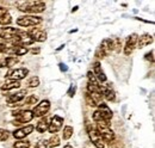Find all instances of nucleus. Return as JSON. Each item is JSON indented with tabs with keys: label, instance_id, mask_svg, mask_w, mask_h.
<instances>
[{
	"label": "nucleus",
	"instance_id": "f257e3e1",
	"mask_svg": "<svg viewBox=\"0 0 155 148\" xmlns=\"http://www.w3.org/2000/svg\"><path fill=\"white\" fill-rule=\"evenodd\" d=\"M18 10L29 13H41L45 10V4L42 1H19Z\"/></svg>",
	"mask_w": 155,
	"mask_h": 148
},
{
	"label": "nucleus",
	"instance_id": "f03ea898",
	"mask_svg": "<svg viewBox=\"0 0 155 148\" xmlns=\"http://www.w3.org/2000/svg\"><path fill=\"white\" fill-rule=\"evenodd\" d=\"M13 116L16 117V119L12 122L13 126H21L24 123L30 122L34 118L32 111L30 110H24V111H13Z\"/></svg>",
	"mask_w": 155,
	"mask_h": 148
},
{
	"label": "nucleus",
	"instance_id": "7ed1b4c3",
	"mask_svg": "<svg viewBox=\"0 0 155 148\" xmlns=\"http://www.w3.org/2000/svg\"><path fill=\"white\" fill-rule=\"evenodd\" d=\"M43 22V19L41 17H36V16H21L17 19V24L19 26H35L38 25Z\"/></svg>",
	"mask_w": 155,
	"mask_h": 148
},
{
	"label": "nucleus",
	"instance_id": "20e7f679",
	"mask_svg": "<svg viewBox=\"0 0 155 148\" xmlns=\"http://www.w3.org/2000/svg\"><path fill=\"white\" fill-rule=\"evenodd\" d=\"M28 74H29V71L26 68H16V69H10L6 78H8L10 80L19 81L21 79H24Z\"/></svg>",
	"mask_w": 155,
	"mask_h": 148
},
{
	"label": "nucleus",
	"instance_id": "39448f33",
	"mask_svg": "<svg viewBox=\"0 0 155 148\" xmlns=\"http://www.w3.org/2000/svg\"><path fill=\"white\" fill-rule=\"evenodd\" d=\"M49 109H50L49 100H42L39 104L35 106V109L32 111V115H34V117H42L49 111Z\"/></svg>",
	"mask_w": 155,
	"mask_h": 148
},
{
	"label": "nucleus",
	"instance_id": "423d86ee",
	"mask_svg": "<svg viewBox=\"0 0 155 148\" xmlns=\"http://www.w3.org/2000/svg\"><path fill=\"white\" fill-rule=\"evenodd\" d=\"M20 31L18 29L15 28H1L0 29V37L6 39L7 42H10L11 39H13L17 35H19Z\"/></svg>",
	"mask_w": 155,
	"mask_h": 148
},
{
	"label": "nucleus",
	"instance_id": "0eeeda50",
	"mask_svg": "<svg viewBox=\"0 0 155 148\" xmlns=\"http://www.w3.org/2000/svg\"><path fill=\"white\" fill-rule=\"evenodd\" d=\"M34 42H44L47 39V32L41 30V29H31L30 31H28L26 34Z\"/></svg>",
	"mask_w": 155,
	"mask_h": 148
},
{
	"label": "nucleus",
	"instance_id": "6e6552de",
	"mask_svg": "<svg viewBox=\"0 0 155 148\" xmlns=\"http://www.w3.org/2000/svg\"><path fill=\"white\" fill-rule=\"evenodd\" d=\"M62 124H63V118L58 116V115H55L54 117H51V121H50V123H49V126H48L49 133H51V134L58 133V130L61 129Z\"/></svg>",
	"mask_w": 155,
	"mask_h": 148
},
{
	"label": "nucleus",
	"instance_id": "1a4fd4ad",
	"mask_svg": "<svg viewBox=\"0 0 155 148\" xmlns=\"http://www.w3.org/2000/svg\"><path fill=\"white\" fill-rule=\"evenodd\" d=\"M137 39H138V36H137L136 34H133V35H130V36L128 37L127 43H125V47H124V53H125V55H130V54L134 52L136 43H137Z\"/></svg>",
	"mask_w": 155,
	"mask_h": 148
},
{
	"label": "nucleus",
	"instance_id": "9d476101",
	"mask_svg": "<svg viewBox=\"0 0 155 148\" xmlns=\"http://www.w3.org/2000/svg\"><path fill=\"white\" fill-rule=\"evenodd\" d=\"M88 135H90V137H91V140H92V142H93V145L96 146L97 148H105V143H104V141L100 139V135H99V133H98L96 129H88Z\"/></svg>",
	"mask_w": 155,
	"mask_h": 148
},
{
	"label": "nucleus",
	"instance_id": "9b49d317",
	"mask_svg": "<svg viewBox=\"0 0 155 148\" xmlns=\"http://www.w3.org/2000/svg\"><path fill=\"white\" fill-rule=\"evenodd\" d=\"M98 106H99L98 111L100 112L103 121H110V119L112 118V111L110 110V108H109L106 104L100 103V104H98Z\"/></svg>",
	"mask_w": 155,
	"mask_h": 148
},
{
	"label": "nucleus",
	"instance_id": "f8f14e48",
	"mask_svg": "<svg viewBox=\"0 0 155 148\" xmlns=\"http://www.w3.org/2000/svg\"><path fill=\"white\" fill-rule=\"evenodd\" d=\"M32 130H34V126H26V127H23V128H19V129H17L15 133H13V136L16 137V139H24L25 136H28L29 134H31L32 133Z\"/></svg>",
	"mask_w": 155,
	"mask_h": 148
},
{
	"label": "nucleus",
	"instance_id": "ddd939ff",
	"mask_svg": "<svg viewBox=\"0 0 155 148\" xmlns=\"http://www.w3.org/2000/svg\"><path fill=\"white\" fill-rule=\"evenodd\" d=\"M6 54L8 55H17V56H21L25 55L28 53V49L25 47H19V45H13V47H10L6 49L5 52Z\"/></svg>",
	"mask_w": 155,
	"mask_h": 148
},
{
	"label": "nucleus",
	"instance_id": "4468645a",
	"mask_svg": "<svg viewBox=\"0 0 155 148\" xmlns=\"http://www.w3.org/2000/svg\"><path fill=\"white\" fill-rule=\"evenodd\" d=\"M99 49L104 53V55L105 56L109 55V54L111 53V50H114V41H112V39H110V38L104 39V41L101 42V44H100Z\"/></svg>",
	"mask_w": 155,
	"mask_h": 148
},
{
	"label": "nucleus",
	"instance_id": "2eb2a0df",
	"mask_svg": "<svg viewBox=\"0 0 155 148\" xmlns=\"http://www.w3.org/2000/svg\"><path fill=\"white\" fill-rule=\"evenodd\" d=\"M93 74H94V76H96V79L98 81H100V82H105L106 81V76H105L104 72L101 71V66H100L99 62L93 63Z\"/></svg>",
	"mask_w": 155,
	"mask_h": 148
},
{
	"label": "nucleus",
	"instance_id": "dca6fc26",
	"mask_svg": "<svg viewBox=\"0 0 155 148\" xmlns=\"http://www.w3.org/2000/svg\"><path fill=\"white\" fill-rule=\"evenodd\" d=\"M25 94H26V91H25V90H21V91L15 93V94H11V96L7 98V103H8L10 105H13V104L20 102L21 99H24V98H25Z\"/></svg>",
	"mask_w": 155,
	"mask_h": 148
},
{
	"label": "nucleus",
	"instance_id": "f3484780",
	"mask_svg": "<svg viewBox=\"0 0 155 148\" xmlns=\"http://www.w3.org/2000/svg\"><path fill=\"white\" fill-rule=\"evenodd\" d=\"M152 42H153V36L149 35V34H144V35H142L141 37H138L137 45H138V48H143V47L150 44Z\"/></svg>",
	"mask_w": 155,
	"mask_h": 148
},
{
	"label": "nucleus",
	"instance_id": "a211bd4d",
	"mask_svg": "<svg viewBox=\"0 0 155 148\" xmlns=\"http://www.w3.org/2000/svg\"><path fill=\"white\" fill-rule=\"evenodd\" d=\"M100 135V139L104 141V142H109L111 143L112 141H115V133L112 130L107 129V130H104L101 133H99Z\"/></svg>",
	"mask_w": 155,
	"mask_h": 148
},
{
	"label": "nucleus",
	"instance_id": "6ab92c4d",
	"mask_svg": "<svg viewBox=\"0 0 155 148\" xmlns=\"http://www.w3.org/2000/svg\"><path fill=\"white\" fill-rule=\"evenodd\" d=\"M19 86H20L19 81L10 80V81L5 82V84L1 86V90H2V91H10V90H15V89H18Z\"/></svg>",
	"mask_w": 155,
	"mask_h": 148
},
{
	"label": "nucleus",
	"instance_id": "aec40b11",
	"mask_svg": "<svg viewBox=\"0 0 155 148\" xmlns=\"http://www.w3.org/2000/svg\"><path fill=\"white\" fill-rule=\"evenodd\" d=\"M48 126H49L48 119L44 117V118H42L38 123H37V126H36V130H37L38 133H44L45 130H48Z\"/></svg>",
	"mask_w": 155,
	"mask_h": 148
},
{
	"label": "nucleus",
	"instance_id": "412c9836",
	"mask_svg": "<svg viewBox=\"0 0 155 148\" xmlns=\"http://www.w3.org/2000/svg\"><path fill=\"white\" fill-rule=\"evenodd\" d=\"M103 96H104L105 99L109 100V102H111V100L115 99V92H114V90H112L110 86H107L105 90H103Z\"/></svg>",
	"mask_w": 155,
	"mask_h": 148
},
{
	"label": "nucleus",
	"instance_id": "4be33fe9",
	"mask_svg": "<svg viewBox=\"0 0 155 148\" xmlns=\"http://www.w3.org/2000/svg\"><path fill=\"white\" fill-rule=\"evenodd\" d=\"M18 62V57H16V56H7L6 59H5V61H4V63H2V66L4 67H12L13 65H16Z\"/></svg>",
	"mask_w": 155,
	"mask_h": 148
},
{
	"label": "nucleus",
	"instance_id": "5701e85b",
	"mask_svg": "<svg viewBox=\"0 0 155 148\" xmlns=\"http://www.w3.org/2000/svg\"><path fill=\"white\" fill-rule=\"evenodd\" d=\"M110 121H100V122H97V131L98 133H101L104 130L110 129Z\"/></svg>",
	"mask_w": 155,
	"mask_h": 148
},
{
	"label": "nucleus",
	"instance_id": "b1692460",
	"mask_svg": "<svg viewBox=\"0 0 155 148\" xmlns=\"http://www.w3.org/2000/svg\"><path fill=\"white\" fill-rule=\"evenodd\" d=\"M58 146H60V137H58L56 134H54L49 139V141H48V147L54 148V147H58Z\"/></svg>",
	"mask_w": 155,
	"mask_h": 148
},
{
	"label": "nucleus",
	"instance_id": "393cba45",
	"mask_svg": "<svg viewBox=\"0 0 155 148\" xmlns=\"http://www.w3.org/2000/svg\"><path fill=\"white\" fill-rule=\"evenodd\" d=\"M73 135V128L71 126H66L64 129H63V133H62V137L63 140H69Z\"/></svg>",
	"mask_w": 155,
	"mask_h": 148
},
{
	"label": "nucleus",
	"instance_id": "a878e982",
	"mask_svg": "<svg viewBox=\"0 0 155 148\" xmlns=\"http://www.w3.org/2000/svg\"><path fill=\"white\" fill-rule=\"evenodd\" d=\"M12 23V17L8 15V13H6L5 16H2V17H0V24L1 25H8V24H11Z\"/></svg>",
	"mask_w": 155,
	"mask_h": 148
},
{
	"label": "nucleus",
	"instance_id": "bb28decb",
	"mask_svg": "<svg viewBox=\"0 0 155 148\" xmlns=\"http://www.w3.org/2000/svg\"><path fill=\"white\" fill-rule=\"evenodd\" d=\"M13 147L15 148H29L30 147V141H28V140H25V141H18V142H16V143L13 145Z\"/></svg>",
	"mask_w": 155,
	"mask_h": 148
},
{
	"label": "nucleus",
	"instance_id": "cd10ccee",
	"mask_svg": "<svg viewBox=\"0 0 155 148\" xmlns=\"http://www.w3.org/2000/svg\"><path fill=\"white\" fill-rule=\"evenodd\" d=\"M87 79H88V84H90V85H99L98 80L96 79L94 74L92 73V72H88V73H87Z\"/></svg>",
	"mask_w": 155,
	"mask_h": 148
},
{
	"label": "nucleus",
	"instance_id": "c85d7f7f",
	"mask_svg": "<svg viewBox=\"0 0 155 148\" xmlns=\"http://www.w3.org/2000/svg\"><path fill=\"white\" fill-rule=\"evenodd\" d=\"M28 85H29L30 87H37V86L39 85V79L37 78V76H32V78H30Z\"/></svg>",
	"mask_w": 155,
	"mask_h": 148
},
{
	"label": "nucleus",
	"instance_id": "c756f323",
	"mask_svg": "<svg viewBox=\"0 0 155 148\" xmlns=\"http://www.w3.org/2000/svg\"><path fill=\"white\" fill-rule=\"evenodd\" d=\"M38 102V97L37 96H29L26 99H25V103L28 105H31V104H36Z\"/></svg>",
	"mask_w": 155,
	"mask_h": 148
},
{
	"label": "nucleus",
	"instance_id": "7c9ffc66",
	"mask_svg": "<svg viewBox=\"0 0 155 148\" xmlns=\"http://www.w3.org/2000/svg\"><path fill=\"white\" fill-rule=\"evenodd\" d=\"M120 47H122V41L119 38H116L114 41V50H116L117 53L120 52Z\"/></svg>",
	"mask_w": 155,
	"mask_h": 148
},
{
	"label": "nucleus",
	"instance_id": "2f4dec72",
	"mask_svg": "<svg viewBox=\"0 0 155 148\" xmlns=\"http://www.w3.org/2000/svg\"><path fill=\"white\" fill-rule=\"evenodd\" d=\"M85 100H86V103H87L90 106H96V103L93 102V99L91 98V96H90V93L88 92L85 93Z\"/></svg>",
	"mask_w": 155,
	"mask_h": 148
},
{
	"label": "nucleus",
	"instance_id": "473e14b6",
	"mask_svg": "<svg viewBox=\"0 0 155 148\" xmlns=\"http://www.w3.org/2000/svg\"><path fill=\"white\" fill-rule=\"evenodd\" d=\"M8 139V131L5 129H0V141H6Z\"/></svg>",
	"mask_w": 155,
	"mask_h": 148
},
{
	"label": "nucleus",
	"instance_id": "72a5a7b5",
	"mask_svg": "<svg viewBox=\"0 0 155 148\" xmlns=\"http://www.w3.org/2000/svg\"><path fill=\"white\" fill-rule=\"evenodd\" d=\"M48 147V141L47 140H39L38 142L36 143L35 148H47Z\"/></svg>",
	"mask_w": 155,
	"mask_h": 148
},
{
	"label": "nucleus",
	"instance_id": "f704fd0d",
	"mask_svg": "<svg viewBox=\"0 0 155 148\" xmlns=\"http://www.w3.org/2000/svg\"><path fill=\"white\" fill-rule=\"evenodd\" d=\"M153 55H154V52H150V53L146 54V59H147V60H150V62H153V61H154V57H153Z\"/></svg>",
	"mask_w": 155,
	"mask_h": 148
},
{
	"label": "nucleus",
	"instance_id": "c9c22d12",
	"mask_svg": "<svg viewBox=\"0 0 155 148\" xmlns=\"http://www.w3.org/2000/svg\"><path fill=\"white\" fill-rule=\"evenodd\" d=\"M6 13H8V12H7V8H5V7H1V6H0V17L5 16Z\"/></svg>",
	"mask_w": 155,
	"mask_h": 148
},
{
	"label": "nucleus",
	"instance_id": "e433bc0d",
	"mask_svg": "<svg viewBox=\"0 0 155 148\" xmlns=\"http://www.w3.org/2000/svg\"><path fill=\"white\" fill-rule=\"evenodd\" d=\"M6 49H7L6 44H4V43H0V53H5V52H6Z\"/></svg>",
	"mask_w": 155,
	"mask_h": 148
},
{
	"label": "nucleus",
	"instance_id": "4c0bfd02",
	"mask_svg": "<svg viewBox=\"0 0 155 148\" xmlns=\"http://www.w3.org/2000/svg\"><path fill=\"white\" fill-rule=\"evenodd\" d=\"M39 52H41V50H39V48H36V49L34 48V49H31V53H32V54H38Z\"/></svg>",
	"mask_w": 155,
	"mask_h": 148
},
{
	"label": "nucleus",
	"instance_id": "58836bf2",
	"mask_svg": "<svg viewBox=\"0 0 155 148\" xmlns=\"http://www.w3.org/2000/svg\"><path fill=\"white\" fill-rule=\"evenodd\" d=\"M63 148H73V147H72L71 145H66V146H64V147H63Z\"/></svg>",
	"mask_w": 155,
	"mask_h": 148
},
{
	"label": "nucleus",
	"instance_id": "ea45409f",
	"mask_svg": "<svg viewBox=\"0 0 155 148\" xmlns=\"http://www.w3.org/2000/svg\"><path fill=\"white\" fill-rule=\"evenodd\" d=\"M1 67H4V66H2V61L0 60V68H1Z\"/></svg>",
	"mask_w": 155,
	"mask_h": 148
}]
</instances>
